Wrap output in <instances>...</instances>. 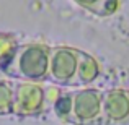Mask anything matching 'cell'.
Instances as JSON below:
<instances>
[{"instance_id":"4","label":"cell","mask_w":129,"mask_h":125,"mask_svg":"<svg viewBox=\"0 0 129 125\" xmlns=\"http://www.w3.org/2000/svg\"><path fill=\"white\" fill-rule=\"evenodd\" d=\"M46 110V91L39 83H15L13 114L16 115H38Z\"/></svg>"},{"instance_id":"1","label":"cell","mask_w":129,"mask_h":125,"mask_svg":"<svg viewBox=\"0 0 129 125\" xmlns=\"http://www.w3.org/2000/svg\"><path fill=\"white\" fill-rule=\"evenodd\" d=\"M51 47L41 42L20 44L13 59L2 68L5 78L25 83H43L49 76Z\"/></svg>"},{"instance_id":"10","label":"cell","mask_w":129,"mask_h":125,"mask_svg":"<svg viewBox=\"0 0 129 125\" xmlns=\"http://www.w3.org/2000/svg\"><path fill=\"white\" fill-rule=\"evenodd\" d=\"M82 8H87L93 12L95 15H111L119 7V3L114 2H93V3H79Z\"/></svg>"},{"instance_id":"9","label":"cell","mask_w":129,"mask_h":125,"mask_svg":"<svg viewBox=\"0 0 129 125\" xmlns=\"http://www.w3.org/2000/svg\"><path fill=\"white\" fill-rule=\"evenodd\" d=\"M20 44L16 42V38L12 34H0V70L13 59L15 50Z\"/></svg>"},{"instance_id":"3","label":"cell","mask_w":129,"mask_h":125,"mask_svg":"<svg viewBox=\"0 0 129 125\" xmlns=\"http://www.w3.org/2000/svg\"><path fill=\"white\" fill-rule=\"evenodd\" d=\"M69 123L103 125V91L93 88L74 91V102Z\"/></svg>"},{"instance_id":"8","label":"cell","mask_w":129,"mask_h":125,"mask_svg":"<svg viewBox=\"0 0 129 125\" xmlns=\"http://www.w3.org/2000/svg\"><path fill=\"white\" fill-rule=\"evenodd\" d=\"M15 83L10 78H0V114H13Z\"/></svg>"},{"instance_id":"7","label":"cell","mask_w":129,"mask_h":125,"mask_svg":"<svg viewBox=\"0 0 129 125\" xmlns=\"http://www.w3.org/2000/svg\"><path fill=\"white\" fill-rule=\"evenodd\" d=\"M72 102H74V91H59L56 101L52 102L51 109L54 110V115L59 120L69 122L70 112H72Z\"/></svg>"},{"instance_id":"6","label":"cell","mask_w":129,"mask_h":125,"mask_svg":"<svg viewBox=\"0 0 129 125\" xmlns=\"http://www.w3.org/2000/svg\"><path fill=\"white\" fill-rule=\"evenodd\" d=\"M100 75V63L87 52H80V63H79V76H77V84L79 86H87L91 81L96 80Z\"/></svg>"},{"instance_id":"2","label":"cell","mask_w":129,"mask_h":125,"mask_svg":"<svg viewBox=\"0 0 129 125\" xmlns=\"http://www.w3.org/2000/svg\"><path fill=\"white\" fill-rule=\"evenodd\" d=\"M82 50L74 47L57 46L51 47V59H49V76L47 80L57 86H79V63Z\"/></svg>"},{"instance_id":"5","label":"cell","mask_w":129,"mask_h":125,"mask_svg":"<svg viewBox=\"0 0 129 125\" xmlns=\"http://www.w3.org/2000/svg\"><path fill=\"white\" fill-rule=\"evenodd\" d=\"M103 125H129L127 89H110L103 93Z\"/></svg>"}]
</instances>
